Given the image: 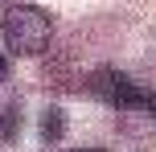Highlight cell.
Returning <instances> with one entry per match:
<instances>
[{"label": "cell", "instance_id": "cell-3", "mask_svg": "<svg viewBox=\"0 0 156 152\" xmlns=\"http://www.w3.org/2000/svg\"><path fill=\"white\" fill-rule=\"evenodd\" d=\"M45 136H49V140L58 136V111H49V119H45Z\"/></svg>", "mask_w": 156, "mask_h": 152}, {"label": "cell", "instance_id": "cell-1", "mask_svg": "<svg viewBox=\"0 0 156 152\" xmlns=\"http://www.w3.org/2000/svg\"><path fill=\"white\" fill-rule=\"evenodd\" d=\"M0 33L12 54H41L49 41V16L33 4H8L0 16Z\"/></svg>", "mask_w": 156, "mask_h": 152}, {"label": "cell", "instance_id": "cell-2", "mask_svg": "<svg viewBox=\"0 0 156 152\" xmlns=\"http://www.w3.org/2000/svg\"><path fill=\"white\" fill-rule=\"evenodd\" d=\"M90 90L99 99H107V103H115V107H148L156 115V95L144 90V87H136V82L127 78V74H119V70H94Z\"/></svg>", "mask_w": 156, "mask_h": 152}, {"label": "cell", "instance_id": "cell-4", "mask_svg": "<svg viewBox=\"0 0 156 152\" xmlns=\"http://www.w3.org/2000/svg\"><path fill=\"white\" fill-rule=\"evenodd\" d=\"M4 74H8V62H4V58H0V78H4Z\"/></svg>", "mask_w": 156, "mask_h": 152}, {"label": "cell", "instance_id": "cell-5", "mask_svg": "<svg viewBox=\"0 0 156 152\" xmlns=\"http://www.w3.org/2000/svg\"><path fill=\"white\" fill-rule=\"evenodd\" d=\"M82 152H103V148H82Z\"/></svg>", "mask_w": 156, "mask_h": 152}]
</instances>
